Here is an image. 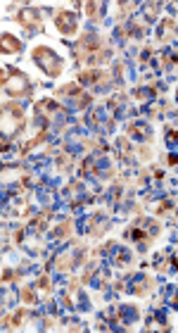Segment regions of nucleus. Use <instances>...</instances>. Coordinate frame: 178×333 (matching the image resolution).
I'll use <instances>...</instances> for the list:
<instances>
[{
  "mask_svg": "<svg viewBox=\"0 0 178 333\" xmlns=\"http://www.w3.org/2000/svg\"><path fill=\"white\" fill-rule=\"evenodd\" d=\"M22 300H24L27 305H36V302H38V297H36L34 288H22Z\"/></svg>",
  "mask_w": 178,
  "mask_h": 333,
  "instance_id": "8",
  "label": "nucleus"
},
{
  "mask_svg": "<svg viewBox=\"0 0 178 333\" xmlns=\"http://www.w3.org/2000/svg\"><path fill=\"white\" fill-rule=\"evenodd\" d=\"M169 141H171V143H178V131L171 129V131H169Z\"/></svg>",
  "mask_w": 178,
  "mask_h": 333,
  "instance_id": "16",
  "label": "nucleus"
},
{
  "mask_svg": "<svg viewBox=\"0 0 178 333\" xmlns=\"http://www.w3.org/2000/svg\"><path fill=\"white\" fill-rule=\"evenodd\" d=\"M0 45H3V53L5 55H17L22 53V41L12 34H3L0 36Z\"/></svg>",
  "mask_w": 178,
  "mask_h": 333,
  "instance_id": "5",
  "label": "nucleus"
},
{
  "mask_svg": "<svg viewBox=\"0 0 178 333\" xmlns=\"http://www.w3.org/2000/svg\"><path fill=\"white\" fill-rule=\"evenodd\" d=\"M41 141H45V131H41V134L36 136L34 141H29V143L24 145V153H29V150H31V148H34V145H38V143H41Z\"/></svg>",
  "mask_w": 178,
  "mask_h": 333,
  "instance_id": "11",
  "label": "nucleus"
},
{
  "mask_svg": "<svg viewBox=\"0 0 178 333\" xmlns=\"http://www.w3.org/2000/svg\"><path fill=\"white\" fill-rule=\"evenodd\" d=\"M169 209H171V200L164 198L159 205H157V214H164V212H169Z\"/></svg>",
  "mask_w": 178,
  "mask_h": 333,
  "instance_id": "13",
  "label": "nucleus"
},
{
  "mask_svg": "<svg viewBox=\"0 0 178 333\" xmlns=\"http://www.w3.org/2000/svg\"><path fill=\"white\" fill-rule=\"evenodd\" d=\"M169 164L171 167H178V155H173V153L169 155Z\"/></svg>",
  "mask_w": 178,
  "mask_h": 333,
  "instance_id": "17",
  "label": "nucleus"
},
{
  "mask_svg": "<svg viewBox=\"0 0 178 333\" xmlns=\"http://www.w3.org/2000/svg\"><path fill=\"white\" fill-rule=\"evenodd\" d=\"M38 286H41V288H45L48 290V293H50V290H53V283H50V279H48V276H41V279H38Z\"/></svg>",
  "mask_w": 178,
  "mask_h": 333,
  "instance_id": "14",
  "label": "nucleus"
},
{
  "mask_svg": "<svg viewBox=\"0 0 178 333\" xmlns=\"http://www.w3.org/2000/svg\"><path fill=\"white\" fill-rule=\"evenodd\" d=\"M176 212H178V209H176Z\"/></svg>",
  "mask_w": 178,
  "mask_h": 333,
  "instance_id": "19",
  "label": "nucleus"
},
{
  "mask_svg": "<svg viewBox=\"0 0 178 333\" xmlns=\"http://www.w3.org/2000/svg\"><path fill=\"white\" fill-rule=\"evenodd\" d=\"M3 109H8V112H10V115H12L15 119H22V117H24V109H22V105H19V102H5V105H3Z\"/></svg>",
  "mask_w": 178,
  "mask_h": 333,
  "instance_id": "7",
  "label": "nucleus"
},
{
  "mask_svg": "<svg viewBox=\"0 0 178 333\" xmlns=\"http://www.w3.org/2000/svg\"><path fill=\"white\" fill-rule=\"evenodd\" d=\"M31 57H34V62L43 69L50 79H55V76H60L64 69V60L60 57V55L55 53L53 48H45V45H38V48H34V53H31Z\"/></svg>",
  "mask_w": 178,
  "mask_h": 333,
  "instance_id": "2",
  "label": "nucleus"
},
{
  "mask_svg": "<svg viewBox=\"0 0 178 333\" xmlns=\"http://www.w3.org/2000/svg\"><path fill=\"white\" fill-rule=\"evenodd\" d=\"M60 93H64V95H76V93H79V86H76V83H67V86L60 88Z\"/></svg>",
  "mask_w": 178,
  "mask_h": 333,
  "instance_id": "12",
  "label": "nucleus"
},
{
  "mask_svg": "<svg viewBox=\"0 0 178 333\" xmlns=\"http://www.w3.org/2000/svg\"><path fill=\"white\" fill-rule=\"evenodd\" d=\"M173 62H178L176 55H164V57H161V67H164V69H166L169 64H173Z\"/></svg>",
  "mask_w": 178,
  "mask_h": 333,
  "instance_id": "15",
  "label": "nucleus"
},
{
  "mask_svg": "<svg viewBox=\"0 0 178 333\" xmlns=\"http://www.w3.org/2000/svg\"><path fill=\"white\" fill-rule=\"evenodd\" d=\"M83 10L88 12V17H90V19H98V10H100L98 3H86V5H83Z\"/></svg>",
  "mask_w": 178,
  "mask_h": 333,
  "instance_id": "9",
  "label": "nucleus"
},
{
  "mask_svg": "<svg viewBox=\"0 0 178 333\" xmlns=\"http://www.w3.org/2000/svg\"><path fill=\"white\" fill-rule=\"evenodd\" d=\"M128 236H133L135 241H145V243H150V236L145 234V231H140V229H131V231H128Z\"/></svg>",
  "mask_w": 178,
  "mask_h": 333,
  "instance_id": "10",
  "label": "nucleus"
},
{
  "mask_svg": "<svg viewBox=\"0 0 178 333\" xmlns=\"http://www.w3.org/2000/svg\"><path fill=\"white\" fill-rule=\"evenodd\" d=\"M176 98H178V90H176Z\"/></svg>",
  "mask_w": 178,
  "mask_h": 333,
  "instance_id": "18",
  "label": "nucleus"
},
{
  "mask_svg": "<svg viewBox=\"0 0 178 333\" xmlns=\"http://www.w3.org/2000/svg\"><path fill=\"white\" fill-rule=\"evenodd\" d=\"M17 22L27 29V31H38L41 24H43V17H41L36 10H24V12H19L17 15Z\"/></svg>",
  "mask_w": 178,
  "mask_h": 333,
  "instance_id": "4",
  "label": "nucleus"
},
{
  "mask_svg": "<svg viewBox=\"0 0 178 333\" xmlns=\"http://www.w3.org/2000/svg\"><path fill=\"white\" fill-rule=\"evenodd\" d=\"M76 60L83 64H95V62L107 60V53H102V41L93 31L83 34L81 43L76 45Z\"/></svg>",
  "mask_w": 178,
  "mask_h": 333,
  "instance_id": "1",
  "label": "nucleus"
},
{
  "mask_svg": "<svg viewBox=\"0 0 178 333\" xmlns=\"http://www.w3.org/2000/svg\"><path fill=\"white\" fill-rule=\"evenodd\" d=\"M55 27L64 36H74L79 31V15L76 12H69V10L67 12H57L55 15Z\"/></svg>",
  "mask_w": 178,
  "mask_h": 333,
  "instance_id": "3",
  "label": "nucleus"
},
{
  "mask_svg": "<svg viewBox=\"0 0 178 333\" xmlns=\"http://www.w3.org/2000/svg\"><path fill=\"white\" fill-rule=\"evenodd\" d=\"M79 81L81 83H102V81H107V76H102V72L88 69V72H81L79 74Z\"/></svg>",
  "mask_w": 178,
  "mask_h": 333,
  "instance_id": "6",
  "label": "nucleus"
}]
</instances>
